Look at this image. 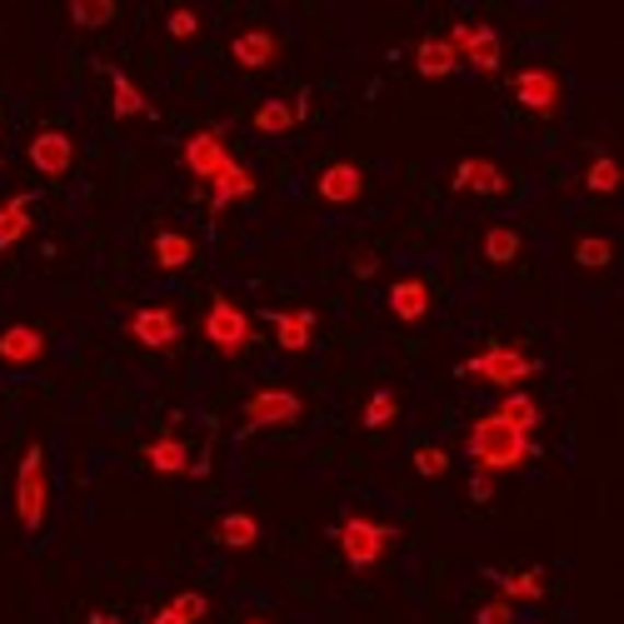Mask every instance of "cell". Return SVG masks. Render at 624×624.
Segmentation results:
<instances>
[{"instance_id":"1","label":"cell","mask_w":624,"mask_h":624,"mask_svg":"<svg viewBox=\"0 0 624 624\" xmlns=\"http://www.w3.org/2000/svg\"><path fill=\"white\" fill-rule=\"evenodd\" d=\"M181 160H185V171H190V181L210 195V216H226L235 200L255 195V175L235 160V150L226 146L220 130H195V136H185Z\"/></svg>"},{"instance_id":"2","label":"cell","mask_w":624,"mask_h":624,"mask_svg":"<svg viewBox=\"0 0 624 624\" xmlns=\"http://www.w3.org/2000/svg\"><path fill=\"white\" fill-rule=\"evenodd\" d=\"M465 454L470 465L485 470V475H510V470H524L534 460V440L530 435H515L510 425H499L495 415H479L465 435Z\"/></svg>"},{"instance_id":"3","label":"cell","mask_w":624,"mask_h":624,"mask_svg":"<svg viewBox=\"0 0 624 624\" xmlns=\"http://www.w3.org/2000/svg\"><path fill=\"white\" fill-rule=\"evenodd\" d=\"M545 370L534 360L530 350L520 345H505V340H489L485 350H475L470 360H460V380H475V385H495V390H520L524 380Z\"/></svg>"},{"instance_id":"4","label":"cell","mask_w":624,"mask_h":624,"mask_svg":"<svg viewBox=\"0 0 624 624\" xmlns=\"http://www.w3.org/2000/svg\"><path fill=\"white\" fill-rule=\"evenodd\" d=\"M400 540L395 524L385 520H370V515H345L340 524H335V545H340L345 565L355 569V575H365V569H374L380 559L390 555V545Z\"/></svg>"},{"instance_id":"5","label":"cell","mask_w":624,"mask_h":624,"mask_svg":"<svg viewBox=\"0 0 624 624\" xmlns=\"http://www.w3.org/2000/svg\"><path fill=\"white\" fill-rule=\"evenodd\" d=\"M50 510V475H46V444H25L21 470H15V520L25 534L46 530Z\"/></svg>"},{"instance_id":"6","label":"cell","mask_w":624,"mask_h":624,"mask_svg":"<svg viewBox=\"0 0 624 624\" xmlns=\"http://www.w3.org/2000/svg\"><path fill=\"white\" fill-rule=\"evenodd\" d=\"M200 335L210 340V350H216V355H226V360H240V355L250 350V340H255V320H250L230 296H216L210 305H205Z\"/></svg>"},{"instance_id":"7","label":"cell","mask_w":624,"mask_h":624,"mask_svg":"<svg viewBox=\"0 0 624 624\" xmlns=\"http://www.w3.org/2000/svg\"><path fill=\"white\" fill-rule=\"evenodd\" d=\"M444 46L454 50V60L479 76H495L499 60H505V46H499V31L489 21H454L444 31Z\"/></svg>"},{"instance_id":"8","label":"cell","mask_w":624,"mask_h":624,"mask_svg":"<svg viewBox=\"0 0 624 624\" xmlns=\"http://www.w3.org/2000/svg\"><path fill=\"white\" fill-rule=\"evenodd\" d=\"M510 91H515V101H520V111L540 115V120H555L559 105H565V80H559V70H550V66L515 70Z\"/></svg>"},{"instance_id":"9","label":"cell","mask_w":624,"mask_h":624,"mask_svg":"<svg viewBox=\"0 0 624 624\" xmlns=\"http://www.w3.org/2000/svg\"><path fill=\"white\" fill-rule=\"evenodd\" d=\"M305 415V400L296 390L285 385H265L245 400V420H240V435H255V430H275V425H296Z\"/></svg>"},{"instance_id":"10","label":"cell","mask_w":624,"mask_h":624,"mask_svg":"<svg viewBox=\"0 0 624 624\" xmlns=\"http://www.w3.org/2000/svg\"><path fill=\"white\" fill-rule=\"evenodd\" d=\"M25 160H31V171L41 175V181H66V175L76 171V140H70V130H60V125H46V130L31 136Z\"/></svg>"},{"instance_id":"11","label":"cell","mask_w":624,"mask_h":624,"mask_svg":"<svg viewBox=\"0 0 624 624\" xmlns=\"http://www.w3.org/2000/svg\"><path fill=\"white\" fill-rule=\"evenodd\" d=\"M125 335L136 345H146V350H171V345H181L185 325L175 315V305H140L125 320Z\"/></svg>"},{"instance_id":"12","label":"cell","mask_w":624,"mask_h":624,"mask_svg":"<svg viewBox=\"0 0 624 624\" xmlns=\"http://www.w3.org/2000/svg\"><path fill=\"white\" fill-rule=\"evenodd\" d=\"M450 190L454 195H489V200H495V195H510V175L485 155H465L450 171Z\"/></svg>"},{"instance_id":"13","label":"cell","mask_w":624,"mask_h":624,"mask_svg":"<svg viewBox=\"0 0 624 624\" xmlns=\"http://www.w3.org/2000/svg\"><path fill=\"white\" fill-rule=\"evenodd\" d=\"M385 305L400 325H420V320H430V310H435V290H430L425 275H400V280L385 290Z\"/></svg>"},{"instance_id":"14","label":"cell","mask_w":624,"mask_h":624,"mask_svg":"<svg viewBox=\"0 0 624 624\" xmlns=\"http://www.w3.org/2000/svg\"><path fill=\"white\" fill-rule=\"evenodd\" d=\"M310 115V91H300L296 101H280V95H270V101H261L255 111H250V130L255 136H290L300 120Z\"/></svg>"},{"instance_id":"15","label":"cell","mask_w":624,"mask_h":624,"mask_svg":"<svg viewBox=\"0 0 624 624\" xmlns=\"http://www.w3.org/2000/svg\"><path fill=\"white\" fill-rule=\"evenodd\" d=\"M315 195L325 205H335V210H350V205H360V195H365V171L355 165V160H330L315 181Z\"/></svg>"},{"instance_id":"16","label":"cell","mask_w":624,"mask_h":624,"mask_svg":"<svg viewBox=\"0 0 624 624\" xmlns=\"http://www.w3.org/2000/svg\"><path fill=\"white\" fill-rule=\"evenodd\" d=\"M265 325H270L275 345H280L285 355H305L310 345H315V310H265Z\"/></svg>"},{"instance_id":"17","label":"cell","mask_w":624,"mask_h":624,"mask_svg":"<svg viewBox=\"0 0 624 624\" xmlns=\"http://www.w3.org/2000/svg\"><path fill=\"white\" fill-rule=\"evenodd\" d=\"M46 360V330L25 325V320H15V325L0 330V365H11V370H31V365Z\"/></svg>"},{"instance_id":"18","label":"cell","mask_w":624,"mask_h":624,"mask_svg":"<svg viewBox=\"0 0 624 624\" xmlns=\"http://www.w3.org/2000/svg\"><path fill=\"white\" fill-rule=\"evenodd\" d=\"M230 60H235L240 70H270L275 60H280V35H275L270 25H250V31H240L235 41H230Z\"/></svg>"},{"instance_id":"19","label":"cell","mask_w":624,"mask_h":624,"mask_svg":"<svg viewBox=\"0 0 624 624\" xmlns=\"http://www.w3.org/2000/svg\"><path fill=\"white\" fill-rule=\"evenodd\" d=\"M485 579L510 604H540L545 600V569H485Z\"/></svg>"},{"instance_id":"20","label":"cell","mask_w":624,"mask_h":624,"mask_svg":"<svg viewBox=\"0 0 624 624\" xmlns=\"http://www.w3.org/2000/svg\"><path fill=\"white\" fill-rule=\"evenodd\" d=\"M150 261H155V270H160V275H181V270H190V265H195V240L185 235V230H175V226L155 230V240H150Z\"/></svg>"},{"instance_id":"21","label":"cell","mask_w":624,"mask_h":624,"mask_svg":"<svg viewBox=\"0 0 624 624\" xmlns=\"http://www.w3.org/2000/svg\"><path fill=\"white\" fill-rule=\"evenodd\" d=\"M140 460H146L155 475H190L195 460H190V444L175 440V435H155V440L140 444Z\"/></svg>"},{"instance_id":"22","label":"cell","mask_w":624,"mask_h":624,"mask_svg":"<svg viewBox=\"0 0 624 624\" xmlns=\"http://www.w3.org/2000/svg\"><path fill=\"white\" fill-rule=\"evenodd\" d=\"M31 226H35V195H25V190L5 195L0 200V255L21 245L31 235Z\"/></svg>"},{"instance_id":"23","label":"cell","mask_w":624,"mask_h":624,"mask_svg":"<svg viewBox=\"0 0 624 624\" xmlns=\"http://www.w3.org/2000/svg\"><path fill=\"white\" fill-rule=\"evenodd\" d=\"M489 415H495L499 425H510L515 435H534L540 425H545V409H540V400L524 395V390H505V400H499Z\"/></svg>"},{"instance_id":"24","label":"cell","mask_w":624,"mask_h":624,"mask_svg":"<svg viewBox=\"0 0 624 624\" xmlns=\"http://www.w3.org/2000/svg\"><path fill=\"white\" fill-rule=\"evenodd\" d=\"M105 80H111V115L115 120H136V115H155V105L146 101L136 80L125 76L120 66H105Z\"/></svg>"},{"instance_id":"25","label":"cell","mask_w":624,"mask_h":624,"mask_svg":"<svg viewBox=\"0 0 624 624\" xmlns=\"http://www.w3.org/2000/svg\"><path fill=\"white\" fill-rule=\"evenodd\" d=\"M261 540H265V524L250 510H226L216 520V545H226V550H255Z\"/></svg>"},{"instance_id":"26","label":"cell","mask_w":624,"mask_h":624,"mask_svg":"<svg viewBox=\"0 0 624 624\" xmlns=\"http://www.w3.org/2000/svg\"><path fill=\"white\" fill-rule=\"evenodd\" d=\"M415 70H420L425 80H444L460 70V60H454V50L444 46V35H425L420 46H415Z\"/></svg>"},{"instance_id":"27","label":"cell","mask_w":624,"mask_h":624,"mask_svg":"<svg viewBox=\"0 0 624 624\" xmlns=\"http://www.w3.org/2000/svg\"><path fill=\"white\" fill-rule=\"evenodd\" d=\"M520 250H524V235L515 226H485V235H479V255L489 265H515Z\"/></svg>"},{"instance_id":"28","label":"cell","mask_w":624,"mask_h":624,"mask_svg":"<svg viewBox=\"0 0 624 624\" xmlns=\"http://www.w3.org/2000/svg\"><path fill=\"white\" fill-rule=\"evenodd\" d=\"M395 420H400V395L395 390H374V395L365 400V409H360V425L365 430H390Z\"/></svg>"},{"instance_id":"29","label":"cell","mask_w":624,"mask_h":624,"mask_svg":"<svg viewBox=\"0 0 624 624\" xmlns=\"http://www.w3.org/2000/svg\"><path fill=\"white\" fill-rule=\"evenodd\" d=\"M614 261V240L610 235H579L575 240V265L579 270H604Z\"/></svg>"},{"instance_id":"30","label":"cell","mask_w":624,"mask_h":624,"mask_svg":"<svg viewBox=\"0 0 624 624\" xmlns=\"http://www.w3.org/2000/svg\"><path fill=\"white\" fill-rule=\"evenodd\" d=\"M200 31H205V21H200V11H190V5H175V11L165 15V35L181 41V46H195Z\"/></svg>"},{"instance_id":"31","label":"cell","mask_w":624,"mask_h":624,"mask_svg":"<svg viewBox=\"0 0 624 624\" xmlns=\"http://www.w3.org/2000/svg\"><path fill=\"white\" fill-rule=\"evenodd\" d=\"M585 190L590 195H614L620 190V165H614V155H594L590 171H585Z\"/></svg>"},{"instance_id":"32","label":"cell","mask_w":624,"mask_h":624,"mask_svg":"<svg viewBox=\"0 0 624 624\" xmlns=\"http://www.w3.org/2000/svg\"><path fill=\"white\" fill-rule=\"evenodd\" d=\"M409 465H415V475L440 479V475H450V450H444V444H415Z\"/></svg>"},{"instance_id":"33","label":"cell","mask_w":624,"mask_h":624,"mask_svg":"<svg viewBox=\"0 0 624 624\" xmlns=\"http://www.w3.org/2000/svg\"><path fill=\"white\" fill-rule=\"evenodd\" d=\"M115 0H76V5H70V21L76 25H85V31H95V25H111L115 21Z\"/></svg>"},{"instance_id":"34","label":"cell","mask_w":624,"mask_h":624,"mask_svg":"<svg viewBox=\"0 0 624 624\" xmlns=\"http://www.w3.org/2000/svg\"><path fill=\"white\" fill-rule=\"evenodd\" d=\"M171 610H175V614H185L190 624H200L205 614H210V600H205L200 590H181V594H171Z\"/></svg>"},{"instance_id":"35","label":"cell","mask_w":624,"mask_h":624,"mask_svg":"<svg viewBox=\"0 0 624 624\" xmlns=\"http://www.w3.org/2000/svg\"><path fill=\"white\" fill-rule=\"evenodd\" d=\"M475 624H515V604L510 600H485L475 610Z\"/></svg>"},{"instance_id":"36","label":"cell","mask_w":624,"mask_h":624,"mask_svg":"<svg viewBox=\"0 0 624 624\" xmlns=\"http://www.w3.org/2000/svg\"><path fill=\"white\" fill-rule=\"evenodd\" d=\"M470 499H475V505H489V499H495V475L475 470V475H470Z\"/></svg>"},{"instance_id":"37","label":"cell","mask_w":624,"mask_h":624,"mask_svg":"<svg viewBox=\"0 0 624 624\" xmlns=\"http://www.w3.org/2000/svg\"><path fill=\"white\" fill-rule=\"evenodd\" d=\"M374 270H380V255H355V275H360V280H370Z\"/></svg>"},{"instance_id":"38","label":"cell","mask_w":624,"mask_h":624,"mask_svg":"<svg viewBox=\"0 0 624 624\" xmlns=\"http://www.w3.org/2000/svg\"><path fill=\"white\" fill-rule=\"evenodd\" d=\"M150 624H190V620H185V614H175L171 604H160V610L150 614Z\"/></svg>"},{"instance_id":"39","label":"cell","mask_w":624,"mask_h":624,"mask_svg":"<svg viewBox=\"0 0 624 624\" xmlns=\"http://www.w3.org/2000/svg\"><path fill=\"white\" fill-rule=\"evenodd\" d=\"M85 624H120V614H115V610H91V614H85Z\"/></svg>"},{"instance_id":"40","label":"cell","mask_w":624,"mask_h":624,"mask_svg":"<svg viewBox=\"0 0 624 624\" xmlns=\"http://www.w3.org/2000/svg\"><path fill=\"white\" fill-rule=\"evenodd\" d=\"M240 624H270V620H265V614H250V620H240Z\"/></svg>"}]
</instances>
